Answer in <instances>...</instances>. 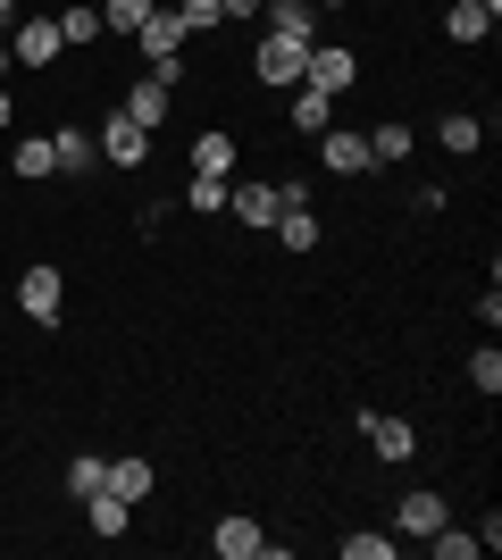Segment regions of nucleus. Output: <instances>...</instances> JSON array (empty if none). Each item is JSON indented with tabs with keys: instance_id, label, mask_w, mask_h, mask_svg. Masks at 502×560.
<instances>
[{
	"instance_id": "1",
	"label": "nucleus",
	"mask_w": 502,
	"mask_h": 560,
	"mask_svg": "<svg viewBox=\"0 0 502 560\" xmlns=\"http://www.w3.org/2000/svg\"><path fill=\"white\" fill-rule=\"evenodd\" d=\"M352 427L369 435V452H377L385 468H410V460H419V427L394 419V410H377V401H352Z\"/></svg>"
},
{
	"instance_id": "2",
	"label": "nucleus",
	"mask_w": 502,
	"mask_h": 560,
	"mask_svg": "<svg viewBox=\"0 0 502 560\" xmlns=\"http://www.w3.org/2000/svg\"><path fill=\"white\" fill-rule=\"evenodd\" d=\"M17 310L34 327H59V318H68V277H59L50 259H25L17 268Z\"/></svg>"
},
{
	"instance_id": "3",
	"label": "nucleus",
	"mask_w": 502,
	"mask_h": 560,
	"mask_svg": "<svg viewBox=\"0 0 502 560\" xmlns=\"http://www.w3.org/2000/svg\"><path fill=\"white\" fill-rule=\"evenodd\" d=\"M302 84H311V93H327V101H343V93L360 84V50H352V43H311Z\"/></svg>"
},
{
	"instance_id": "4",
	"label": "nucleus",
	"mask_w": 502,
	"mask_h": 560,
	"mask_svg": "<svg viewBox=\"0 0 502 560\" xmlns=\"http://www.w3.org/2000/svg\"><path fill=\"white\" fill-rule=\"evenodd\" d=\"M302 68H311V43H285V34H260V50H252V75H260L268 93H293V84H302Z\"/></svg>"
},
{
	"instance_id": "5",
	"label": "nucleus",
	"mask_w": 502,
	"mask_h": 560,
	"mask_svg": "<svg viewBox=\"0 0 502 560\" xmlns=\"http://www.w3.org/2000/svg\"><path fill=\"white\" fill-rule=\"evenodd\" d=\"M93 151H101L109 167H126V176H135V167H151V135H143V126H135L126 109H109V117H101Z\"/></svg>"
},
{
	"instance_id": "6",
	"label": "nucleus",
	"mask_w": 502,
	"mask_h": 560,
	"mask_svg": "<svg viewBox=\"0 0 502 560\" xmlns=\"http://www.w3.org/2000/svg\"><path fill=\"white\" fill-rule=\"evenodd\" d=\"M59 18H17L9 25V59H17V68H59Z\"/></svg>"
},
{
	"instance_id": "7",
	"label": "nucleus",
	"mask_w": 502,
	"mask_h": 560,
	"mask_svg": "<svg viewBox=\"0 0 502 560\" xmlns=\"http://www.w3.org/2000/svg\"><path fill=\"white\" fill-rule=\"evenodd\" d=\"M268 544H277V536H268L260 518H243V511H226V518L210 527V552H218V560H268Z\"/></svg>"
},
{
	"instance_id": "8",
	"label": "nucleus",
	"mask_w": 502,
	"mask_h": 560,
	"mask_svg": "<svg viewBox=\"0 0 502 560\" xmlns=\"http://www.w3.org/2000/svg\"><path fill=\"white\" fill-rule=\"evenodd\" d=\"M185 43H192V34L176 25V9H167V0H151V18L135 25V50H143V68H151V59H185Z\"/></svg>"
},
{
	"instance_id": "9",
	"label": "nucleus",
	"mask_w": 502,
	"mask_h": 560,
	"mask_svg": "<svg viewBox=\"0 0 502 560\" xmlns=\"http://www.w3.org/2000/svg\"><path fill=\"white\" fill-rule=\"evenodd\" d=\"M318 167H327V176H377V160H369V135H352V126H327V135H318Z\"/></svg>"
},
{
	"instance_id": "10",
	"label": "nucleus",
	"mask_w": 502,
	"mask_h": 560,
	"mask_svg": "<svg viewBox=\"0 0 502 560\" xmlns=\"http://www.w3.org/2000/svg\"><path fill=\"white\" fill-rule=\"evenodd\" d=\"M444 518H453V502H444V493H428V486H410L402 502H394V536H419V544H428L435 527H444Z\"/></svg>"
},
{
	"instance_id": "11",
	"label": "nucleus",
	"mask_w": 502,
	"mask_h": 560,
	"mask_svg": "<svg viewBox=\"0 0 502 560\" xmlns=\"http://www.w3.org/2000/svg\"><path fill=\"white\" fill-rule=\"evenodd\" d=\"M494 25H502V0H453V9H444V43L478 50Z\"/></svg>"
},
{
	"instance_id": "12",
	"label": "nucleus",
	"mask_w": 502,
	"mask_h": 560,
	"mask_svg": "<svg viewBox=\"0 0 502 560\" xmlns=\"http://www.w3.org/2000/svg\"><path fill=\"white\" fill-rule=\"evenodd\" d=\"M260 18H268V34H285V43H327V34H318V18H327L318 0H260Z\"/></svg>"
},
{
	"instance_id": "13",
	"label": "nucleus",
	"mask_w": 502,
	"mask_h": 560,
	"mask_svg": "<svg viewBox=\"0 0 502 560\" xmlns=\"http://www.w3.org/2000/svg\"><path fill=\"white\" fill-rule=\"evenodd\" d=\"M235 160H243V142L226 135V126L192 135V151H185V167H192V176H235Z\"/></svg>"
},
{
	"instance_id": "14",
	"label": "nucleus",
	"mask_w": 502,
	"mask_h": 560,
	"mask_svg": "<svg viewBox=\"0 0 502 560\" xmlns=\"http://www.w3.org/2000/svg\"><path fill=\"white\" fill-rule=\"evenodd\" d=\"M226 210H235L243 218V226H277V210H285V185H260V176H252V185H235V192H226Z\"/></svg>"
},
{
	"instance_id": "15",
	"label": "nucleus",
	"mask_w": 502,
	"mask_h": 560,
	"mask_svg": "<svg viewBox=\"0 0 502 560\" xmlns=\"http://www.w3.org/2000/svg\"><path fill=\"white\" fill-rule=\"evenodd\" d=\"M93 135H84V126H50V167H59V176H93Z\"/></svg>"
},
{
	"instance_id": "16",
	"label": "nucleus",
	"mask_w": 502,
	"mask_h": 560,
	"mask_svg": "<svg viewBox=\"0 0 502 560\" xmlns=\"http://www.w3.org/2000/svg\"><path fill=\"white\" fill-rule=\"evenodd\" d=\"M151 486H160V468H151L143 452L109 460V493H118V502H135V511H143V502H151Z\"/></svg>"
},
{
	"instance_id": "17",
	"label": "nucleus",
	"mask_w": 502,
	"mask_h": 560,
	"mask_svg": "<svg viewBox=\"0 0 502 560\" xmlns=\"http://www.w3.org/2000/svg\"><path fill=\"white\" fill-rule=\"evenodd\" d=\"M285 126H293V135H327V126H335V101L311 93V84H293V93H285Z\"/></svg>"
},
{
	"instance_id": "18",
	"label": "nucleus",
	"mask_w": 502,
	"mask_h": 560,
	"mask_svg": "<svg viewBox=\"0 0 502 560\" xmlns=\"http://www.w3.org/2000/svg\"><path fill=\"white\" fill-rule=\"evenodd\" d=\"M84 527H93V536H101V544H118V536H126V527H135V502H118V493L101 486V493H93V502H84Z\"/></svg>"
},
{
	"instance_id": "19",
	"label": "nucleus",
	"mask_w": 502,
	"mask_h": 560,
	"mask_svg": "<svg viewBox=\"0 0 502 560\" xmlns=\"http://www.w3.org/2000/svg\"><path fill=\"white\" fill-rule=\"evenodd\" d=\"M9 176H17V185H50V176H59V167H50V135H17Z\"/></svg>"
},
{
	"instance_id": "20",
	"label": "nucleus",
	"mask_w": 502,
	"mask_h": 560,
	"mask_svg": "<svg viewBox=\"0 0 502 560\" xmlns=\"http://www.w3.org/2000/svg\"><path fill=\"white\" fill-rule=\"evenodd\" d=\"M268 234H277L285 252H318V234H327V226H318L311 201H293V210H277V226H268Z\"/></svg>"
},
{
	"instance_id": "21",
	"label": "nucleus",
	"mask_w": 502,
	"mask_h": 560,
	"mask_svg": "<svg viewBox=\"0 0 502 560\" xmlns=\"http://www.w3.org/2000/svg\"><path fill=\"white\" fill-rule=\"evenodd\" d=\"M167 101H176V93H160V84H151V75H143V84H126V101H118V109L135 117L143 135H160V126H167Z\"/></svg>"
},
{
	"instance_id": "22",
	"label": "nucleus",
	"mask_w": 502,
	"mask_h": 560,
	"mask_svg": "<svg viewBox=\"0 0 502 560\" xmlns=\"http://www.w3.org/2000/svg\"><path fill=\"white\" fill-rule=\"evenodd\" d=\"M435 142H444L453 160H469V151L486 142V117H469V109H444V117H435Z\"/></svg>"
},
{
	"instance_id": "23",
	"label": "nucleus",
	"mask_w": 502,
	"mask_h": 560,
	"mask_svg": "<svg viewBox=\"0 0 502 560\" xmlns=\"http://www.w3.org/2000/svg\"><path fill=\"white\" fill-rule=\"evenodd\" d=\"M410 142H419V135H410L402 117H385V126H369V160H377V167H402Z\"/></svg>"
},
{
	"instance_id": "24",
	"label": "nucleus",
	"mask_w": 502,
	"mask_h": 560,
	"mask_svg": "<svg viewBox=\"0 0 502 560\" xmlns=\"http://www.w3.org/2000/svg\"><path fill=\"white\" fill-rule=\"evenodd\" d=\"M59 43H75V50L101 43V9L93 0H68V9H59Z\"/></svg>"
},
{
	"instance_id": "25",
	"label": "nucleus",
	"mask_w": 502,
	"mask_h": 560,
	"mask_svg": "<svg viewBox=\"0 0 502 560\" xmlns=\"http://www.w3.org/2000/svg\"><path fill=\"white\" fill-rule=\"evenodd\" d=\"M226 192H235V176H185V192H176V201H185V210H201V218H218V210H226Z\"/></svg>"
},
{
	"instance_id": "26",
	"label": "nucleus",
	"mask_w": 502,
	"mask_h": 560,
	"mask_svg": "<svg viewBox=\"0 0 502 560\" xmlns=\"http://www.w3.org/2000/svg\"><path fill=\"white\" fill-rule=\"evenodd\" d=\"M335 552H343V560H394V552H402V536H377V527H352V536H335Z\"/></svg>"
},
{
	"instance_id": "27",
	"label": "nucleus",
	"mask_w": 502,
	"mask_h": 560,
	"mask_svg": "<svg viewBox=\"0 0 502 560\" xmlns=\"http://www.w3.org/2000/svg\"><path fill=\"white\" fill-rule=\"evenodd\" d=\"M101 9V34H118V43H135V25L151 18V0H93Z\"/></svg>"
},
{
	"instance_id": "28",
	"label": "nucleus",
	"mask_w": 502,
	"mask_h": 560,
	"mask_svg": "<svg viewBox=\"0 0 502 560\" xmlns=\"http://www.w3.org/2000/svg\"><path fill=\"white\" fill-rule=\"evenodd\" d=\"M101 486H109V460H101V452H75V460H68V493H75V502H93Z\"/></svg>"
},
{
	"instance_id": "29",
	"label": "nucleus",
	"mask_w": 502,
	"mask_h": 560,
	"mask_svg": "<svg viewBox=\"0 0 502 560\" xmlns=\"http://www.w3.org/2000/svg\"><path fill=\"white\" fill-rule=\"evenodd\" d=\"M469 385H478L486 401L502 394V351H494V343H478V351H469Z\"/></svg>"
},
{
	"instance_id": "30",
	"label": "nucleus",
	"mask_w": 502,
	"mask_h": 560,
	"mask_svg": "<svg viewBox=\"0 0 502 560\" xmlns=\"http://www.w3.org/2000/svg\"><path fill=\"white\" fill-rule=\"evenodd\" d=\"M428 552H435V560H478V536H460L453 518H444V527L428 536Z\"/></svg>"
},
{
	"instance_id": "31",
	"label": "nucleus",
	"mask_w": 502,
	"mask_h": 560,
	"mask_svg": "<svg viewBox=\"0 0 502 560\" xmlns=\"http://www.w3.org/2000/svg\"><path fill=\"white\" fill-rule=\"evenodd\" d=\"M176 25H185V34H218V0H176Z\"/></svg>"
},
{
	"instance_id": "32",
	"label": "nucleus",
	"mask_w": 502,
	"mask_h": 560,
	"mask_svg": "<svg viewBox=\"0 0 502 560\" xmlns=\"http://www.w3.org/2000/svg\"><path fill=\"white\" fill-rule=\"evenodd\" d=\"M167 210H176V201H160V192H151L143 210H135V226H143V234H160V226H167Z\"/></svg>"
},
{
	"instance_id": "33",
	"label": "nucleus",
	"mask_w": 502,
	"mask_h": 560,
	"mask_svg": "<svg viewBox=\"0 0 502 560\" xmlns=\"http://www.w3.org/2000/svg\"><path fill=\"white\" fill-rule=\"evenodd\" d=\"M478 318H486V335L502 327V284H494V277H486V293H478Z\"/></svg>"
},
{
	"instance_id": "34",
	"label": "nucleus",
	"mask_w": 502,
	"mask_h": 560,
	"mask_svg": "<svg viewBox=\"0 0 502 560\" xmlns=\"http://www.w3.org/2000/svg\"><path fill=\"white\" fill-rule=\"evenodd\" d=\"M218 18H260V0H218Z\"/></svg>"
},
{
	"instance_id": "35",
	"label": "nucleus",
	"mask_w": 502,
	"mask_h": 560,
	"mask_svg": "<svg viewBox=\"0 0 502 560\" xmlns=\"http://www.w3.org/2000/svg\"><path fill=\"white\" fill-rule=\"evenodd\" d=\"M9 126H17V93H9V84H0V135H9Z\"/></svg>"
},
{
	"instance_id": "36",
	"label": "nucleus",
	"mask_w": 502,
	"mask_h": 560,
	"mask_svg": "<svg viewBox=\"0 0 502 560\" xmlns=\"http://www.w3.org/2000/svg\"><path fill=\"white\" fill-rule=\"evenodd\" d=\"M25 18V0H0V25H17Z\"/></svg>"
},
{
	"instance_id": "37",
	"label": "nucleus",
	"mask_w": 502,
	"mask_h": 560,
	"mask_svg": "<svg viewBox=\"0 0 502 560\" xmlns=\"http://www.w3.org/2000/svg\"><path fill=\"white\" fill-rule=\"evenodd\" d=\"M9 68H17V59H9V43H0V84H9Z\"/></svg>"
}]
</instances>
